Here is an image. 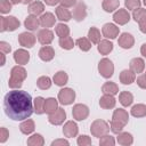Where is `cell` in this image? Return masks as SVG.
<instances>
[{"label":"cell","instance_id":"obj_1","mask_svg":"<svg viewBox=\"0 0 146 146\" xmlns=\"http://www.w3.org/2000/svg\"><path fill=\"white\" fill-rule=\"evenodd\" d=\"M5 112L14 121H22L30 117L33 113V100L31 95L24 90H11L3 99Z\"/></svg>","mask_w":146,"mask_h":146},{"label":"cell","instance_id":"obj_2","mask_svg":"<svg viewBox=\"0 0 146 146\" xmlns=\"http://www.w3.org/2000/svg\"><path fill=\"white\" fill-rule=\"evenodd\" d=\"M26 72L23 67H14L11 70V79L9 80V87L11 88H19L22 86V80L25 79Z\"/></svg>","mask_w":146,"mask_h":146},{"label":"cell","instance_id":"obj_3","mask_svg":"<svg viewBox=\"0 0 146 146\" xmlns=\"http://www.w3.org/2000/svg\"><path fill=\"white\" fill-rule=\"evenodd\" d=\"M113 70H114V67H113V64H112V62L110 59L104 58V59L100 60V63H99V72L102 73V75L104 78H111L112 74H113Z\"/></svg>","mask_w":146,"mask_h":146},{"label":"cell","instance_id":"obj_4","mask_svg":"<svg viewBox=\"0 0 146 146\" xmlns=\"http://www.w3.org/2000/svg\"><path fill=\"white\" fill-rule=\"evenodd\" d=\"M74 97H75L74 91H73L72 89H68V88L60 90L59 94H58V98H59L60 103H62V104H65V105L71 104V103L73 102Z\"/></svg>","mask_w":146,"mask_h":146},{"label":"cell","instance_id":"obj_5","mask_svg":"<svg viewBox=\"0 0 146 146\" xmlns=\"http://www.w3.org/2000/svg\"><path fill=\"white\" fill-rule=\"evenodd\" d=\"M65 111L63 108H57L56 112L49 115V122L52 124H60L65 119Z\"/></svg>","mask_w":146,"mask_h":146},{"label":"cell","instance_id":"obj_6","mask_svg":"<svg viewBox=\"0 0 146 146\" xmlns=\"http://www.w3.org/2000/svg\"><path fill=\"white\" fill-rule=\"evenodd\" d=\"M88 115V108L84 105H75L73 108V116L76 120H83Z\"/></svg>","mask_w":146,"mask_h":146},{"label":"cell","instance_id":"obj_7","mask_svg":"<svg viewBox=\"0 0 146 146\" xmlns=\"http://www.w3.org/2000/svg\"><path fill=\"white\" fill-rule=\"evenodd\" d=\"M52 38H54V34L51 31L49 30H41L38 34V39L39 41L42 43V44H48L52 41Z\"/></svg>","mask_w":146,"mask_h":146},{"label":"cell","instance_id":"obj_8","mask_svg":"<svg viewBox=\"0 0 146 146\" xmlns=\"http://www.w3.org/2000/svg\"><path fill=\"white\" fill-rule=\"evenodd\" d=\"M119 33V29L113 25V24H105L104 27H103V34L106 36V38H115L116 34Z\"/></svg>","mask_w":146,"mask_h":146},{"label":"cell","instance_id":"obj_9","mask_svg":"<svg viewBox=\"0 0 146 146\" xmlns=\"http://www.w3.org/2000/svg\"><path fill=\"white\" fill-rule=\"evenodd\" d=\"M18 40H19L21 44L24 46V47H32L33 43H34V41H35L34 35H32L31 33H22L19 35Z\"/></svg>","mask_w":146,"mask_h":146},{"label":"cell","instance_id":"obj_10","mask_svg":"<svg viewBox=\"0 0 146 146\" xmlns=\"http://www.w3.org/2000/svg\"><path fill=\"white\" fill-rule=\"evenodd\" d=\"M113 19L119 24H125L129 21V14L124 9H120L113 16Z\"/></svg>","mask_w":146,"mask_h":146},{"label":"cell","instance_id":"obj_11","mask_svg":"<svg viewBox=\"0 0 146 146\" xmlns=\"http://www.w3.org/2000/svg\"><path fill=\"white\" fill-rule=\"evenodd\" d=\"M119 44L122 48H131L132 44H133V39H132V36L130 34L123 33L119 39Z\"/></svg>","mask_w":146,"mask_h":146},{"label":"cell","instance_id":"obj_12","mask_svg":"<svg viewBox=\"0 0 146 146\" xmlns=\"http://www.w3.org/2000/svg\"><path fill=\"white\" fill-rule=\"evenodd\" d=\"M54 55H55V52H54V50H52L51 47H43V48H41L40 51H39L40 58H41L42 60H46V62L52 59Z\"/></svg>","mask_w":146,"mask_h":146},{"label":"cell","instance_id":"obj_13","mask_svg":"<svg viewBox=\"0 0 146 146\" xmlns=\"http://www.w3.org/2000/svg\"><path fill=\"white\" fill-rule=\"evenodd\" d=\"M73 16L75 17L76 21H81V19L84 18V16H86V6L82 2L78 3V6L75 7V10L73 13Z\"/></svg>","mask_w":146,"mask_h":146},{"label":"cell","instance_id":"obj_14","mask_svg":"<svg viewBox=\"0 0 146 146\" xmlns=\"http://www.w3.org/2000/svg\"><path fill=\"white\" fill-rule=\"evenodd\" d=\"M54 23H55V18H54L52 14H50V13H46L40 17V24L42 26L49 27V26L54 25Z\"/></svg>","mask_w":146,"mask_h":146},{"label":"cell","instance_id":"obj_15","mask_svg":"<svg viewBox=\"0 0 146 146\" xmlns=\"http://www.w3.org/2000/svg\"><path fill=\"white\" fill-rule=\"evenodd\" d=\"M14 58L18 64H25L27 63L30 56H29V52H26L25 50H17L14 55Z\"/></svg>","mask_w":146,"mask_h":146},{"label":"cell","instance_id":"obj_16","mask_svg":"<svg viewBox=\"0 0 146 146\" xmlns=\"http://www.w3.org/2000/svg\"><path fill=\"white\" fill-rule=\"evenodd\" d=\"M113 121H117L122 124H125L128 121V114L123 110H116L113 115Z\"/></svg>","mask_w":146,"mask_h":146},{"label":"cell","instance_id":"obj_17","mask_svg":"<svg viewBox=\"0 0 146 146\" xmlns=\"http://www.w3.org/2000/svg\"><path fill=\"white\" fill-rule=\"evenodd\" d=\"M130 68L136 72V73H140L144 68V60L141 58H135L130 62Z\"/></svg>","mask_w":146,"mask_h":146},{"label":"cell","instance_id":"obj_18","mask_svg":"<svg viewBox=\"0 0 146 146\" xmlns=\"http://www.w3.org/2000/svg\"><path fill=\"white\" fill-rule=\"evenodd\" d=\"M120 79H121V82H122V83H124V84H130V83H132L133 80H135V74H133L131 71L125 70V71H123V72L121 73Z\"/></svg>","mask_w":146,"mask_h":146},{"label":"cell","instance_id":"obj_19","mask_svg":"<svg viewBox=\"0 0 146 146\" xmlns=\"http://www.w3.org/2000/svg\"><path fill=\"white\" fill-rule=\"evenodd\" d=\"M57 111V102L54 98H48L44 102V112L51 114Z\"/></svg>","mask_w":146,"mask_h":146},{"label":"cell","instance_id":"obj_20","mask_svg":"<svg viewBox=\"0 0 146 146\" xmlns=\"http://www.w3.org/2000/svg\"><path fill=\"white\" fill-rule=\"evenodd\" d=\"M64 133L67 136V137H73L76 135L78 132V128H76V124L74 122H67L66 125L64 127Z\"/></svg>","mask_w":146,"mask_h":146},{"label":"cell","instance_id":"obj_21","mask_svg":"<svg viewBox=\"0 0 146 146\" xmlns=\"http://www.w3.org/2000/svg\"><path fill=\"white\" fill-rule=\"evenodd\" d=\"M56 14H57L58 19H60V21H68V19L71 18L70 11H68L67 9H65L63 6H60V7H58V8L56 9Z\"/></svg>","mask_w":146,"mask_h":146},{"label":"cell","instance_id":"obj_22","mask_svg":"<svg viewBox=\"0 0 146 146\" xmlns=\"http://www.w3.org/2000/svg\"><path fill=\"white\" fill-rule=\"evenodd\" d=\"M100 106L104 107V108H110V107H113L115 105V99L112 97V96H104L102 99H100Z\"/></svg>","mask_w":146,"mask_h":146},{"label":"cell","instance_id":"obj_23","mask_svg":"<svg viewBox=\"0 0 146 146\" xmlns=\"http://www.w3.org/2000/svg\"><path fill=\"white\" fill-rule=\"evenodd\" d=\"M39 23H40V22H38L36 17H34V16H29V17L25 19V26H26V29H29V30H31V31L36 30Z\"/></svg>","mask_w":146,"mask_h":146},{"label":"cell","instance_id":"obj_24","mask_svg":"<svg viewBox=\"0 0 146 146\" xmlns=\"http://www.w3.org/2000/svg\"><path fill=\"white\" fill-rule=\"evenodd\" d=\"M29 11H30L31 14L39 15L40 13L43 11V5H42L41 2H39V1H35V2H33V3L30 5V7H29Z\"/></svg>","mask_w":146,"mask_h":146},{"label":"cell","instance_id":"obj_25","mask_svg":"<svg viewBox=\"0 0 146 146\" xmlns=\"http://www.w3.org/2000/svg\"><path fill=\"white\" fill-rule=\"evenodd\" d=\"M112 48H113V44H112L111 42H108L107 40L100 41V43H99V46H98V50H99L102 54H104V55L108 54V52L112 50Z\"/></svg>","mask_w":146,"mask_h":146},{"label":"cell","instance_id":"obj_26","mask_svg":"<svg viewBox=\"0 0 146 146\" xmlns=\"http://www.w3.org/2000/svg\"><path fill=\"white\" fill-rule=\"evenodd\" d=\"M119 90H117V87L116 84L112 83V82H107L103 86V92L106 94V95H114L116 94Z\"/></svg>","mask_w":146,"mask_h":146},{"label":"cell","instance_id":"obj_27","mask_svg":"<svg viewBox=\"0 0 146 146\" xmlns=\"http://www.w3.org/2000/svg\"><path fill=\"white\" fill-rule=\"evenodd\" d=\"M120 102L123 106H129L132 103V95L128 91H123L120 94Z\"/></svg>","mask_w":146,"mask_h":146},{"label":"cell","instance_id":"obj_28","mask_svg":"<svg viewBox=\"0 0 146 146\" xmlns=\"http://www.w3.org/2000/svg\"><path fill=\"white\" fill-rule=\"evenodd\" d=\"M5 22L7 23L5 30H9V31H14L16 27L19 26V22L15 18V17H8V18H5Z\"/></svg>","mask_w":146,"mask_h":146},{"label":"cell","instance_id":"obj_29","mask_svg":"<svg viewBox=\"0 0 146 146\" xmlns=\"http://www.w3.org/2000/svg\"><path fill=\"white\" fill-rule=\"evenodd\" d=\"M54 81L57 86H64L67 82V75L65 72H58L55 76H54Z\"/></svg>","mask_w":146,"mask_h":146},{"label":"cell","instance_id":"obj_30","mask_svg":"<svg viewBox=\"0 0 146 146\" xmlns=\"http://www.w3.org/2000/svg\"><path fill=\"white\" fill-rule=\"evenodd\" d=\"M44 99L42 97H36L34 100V107H35V112L38 114H41L44 112Z\"/></svg>","mask_w":146,"mask_h":146},{"label":"cell","instance_id":"obj_31","mask_svg":"<svg viewBox=\"0 0 146 146\" xmlns=\"http://www.w3.org/2000/svg\"><path fill=\"white\" fill-rule=\"evenodd\" d=\"M133 18L136 22H138L139 24L143 23L145 19H146V10L145 9H137L133 11Z\"/></svg>","mask_w":146,"mask_h":146},{"label":"cell","instance_id":"obj_32","mask_svg":"<svg viewBox=\"0 0 146 146\" xmlns=\"http://www.w3.org/2000/svg\"><path fill=\"white\" fill-rule=\"evenodd\" d=\"M19 128H21V131L23 133H30V132H32L34 130V124H33V122L31 120H27L24 123H22Z\"/></svg>","mask_w":146,"mask_h":146},{"label":"cell","instance_id":"obj_33","mask_svg":"<svg viewBox=\"0 0 146 146\" xmlns=\"http://www.w3.org/2000/svg\"><path fill=\"white\" fill-rule=\"evenodd\" d=\"M117 6H119L117 0H104V3H103V7L106 11H113Z\"/></svg>","mask_w":146,"mask_h":146},{"label":"cell","instance_id":"obj_34","mask_svg":"<svg viewBox=\"0 0 146 146\" xmlns=\"http://www.w3.org/2000/svg\"><path fill=\"white\" fill-rule=\"evenodd\" d=\"M131 114L133 116H143L146 114V106L144 105H136L131 110Z\"/></svg>","mask_w":146,"mask_h":146},{"label":"cell","instance_id":"obj_35","mask_svg":"<svg viewBox=\"0 0 146 146\" xmlns=\"http://www.w3.org/2000/svg\"><path fill=\"white\" fill-rule=\"evenodd\" d=\"M36 84L40 89H48L51 86V82H50V79L48 76H41V78H39Z\"/></svg>","mask_w":146,"mask_h":146},{"label":"cell","instance_id":"obj_36","mask_svg":"<svg viewBox=\"0 0 146 146\" xmlns=\"http://www.w3.org/2000/svg\"><path fill=\"white\" fill-rule=\"evenodd\" d=\"M88 36H89V39H90L94 43H97V42L100 40V33H99V31H98L97 29H95V27H91V29L89 30Z\"/></svg>","mask_w":146,"mask_h":146},{"label":"cell","instance_id":"obj_37","mask_svg":"<svg viewBox=\"0 0 146 146\" xmlns=\"http://www.w3.org/2000/svg\"><path fill=\"white\" fill-rule=\"evenodd\" d=\"M59 44H60L62 48H65V49H71V48H73V41H72V39L68 38V36L60 38Z\"/></svg>","mask_w":146,"mask_h":146},{"label":"cell","instance_id":"obj_38","mask_svg":"<svg viewBox=\"0 0 146 146\" xmlns=\"http://www.w3.org/2000/svg\"><path fill=\"white\" fill-rule=\"evenodd\" d=\"M56 33L60 36V38H64V36H67L68 34V27L64 24H58L57 27H56Z\"/></svg>","mask_w":146,"mask_h":146},{"label":"cell","instance_id":"obj_39","mask_svg":"<svg viewBox=\"0 0 146 146\" xmlns=\"http://www.w3.org/2000/svg\"><path fill=\"white\" fill-rule=\"evenodd\" d=\"M117 140H119L120 144H123V145H128V144L132 143V138H131L130 133H121L117 137Z\"/></svg>","mask_w":146,"mask_h":146},{"label":"cell","instance_id":"obj_40","mask_svg":"<svg viewBox=\"0 0 146 146\" xmlns=\"http://www.w3.org/2000/svg\"><path fill=\"white\" fill-rule=\"evenodd\" d=\"M76 43H78V46L80 47V49H82V50H89V49H90V47H91L90 42H89L86 38L78 39V40H76Z\"/></svg>","mask_w":146,"mask_h":146},{"label":"cell","instance_id":"obj_41","mask_svg":"<svg viewBox=\"0 0 146 146\" xmlns=\"http://www.w3.org/2000/svg\"><path fill=\"white\" fill-rule=\"evenodd\" d=\"M125 6L128 7V9H135L140 6V1L139 0H125Z\"/></svg>","mask_w":146,"mask_h":146},{"label":"cell","instance_id":"obj_42","mask_svg":"<svg viewBox=\"0 0 146 146\" xmlns=\"http://www.w3.org/2000/svg\"><path fill=\"white\" fill-rule=\"evenodd\" d=\"M27 143H29L30 145H32V144H34V143H36V144H39V145H42V144H43V140H42V138H41L40 135H34V136L31 137V139H30Z\"/></svg>","mask_w":146,"mask_h":146},{"label":"cell","instance_id":"obj_43","mask_svg":"<svg viewBox=\"0 0 146 146\" xmlns=\"http://www.w3.org/2000/svg\"><path fill=\"white\" fill-rule=\"evenodd\" d=\"M111 124H112V130H113L114 132L121 131L122 128H123V125H124V124H122V123H120V122H117V121H112Z\"/></svg>","mask_w":146,"mask_h":146},{"label":"cell","instance_id":"obj_44","mask_svg":"<svg viewBox=\"0 0 146 146\" xmlns=\"http://www.w3.org/2000/svg\"><path fill=\"white\" fill-rule=\"evenodd\" d=\"M11 9V6L6 0H1V13H7Z\"/></svg>","mask_w":146,"mask_h":146},{"label":"cell","instance_id":"obj_45","mask_svg":"<svg viewBox=\"0 0 146 146\" xmlns=\"http://www.w3.org/2000/svg\"><path fill=\"white\" fill-rule=\"evenodd\" d=\"M137 83L139 84V87H141V88L146 89V74H144V75L139 76V78L137 79Z\"/></svg>","mask_w":146,"mask_h":146},{"label":"cell","instance_id":"obj_46","mask_svg":"<svg viewBox=\"0 0 146 146\" xmlns=\"http://www.w3.org/2000/svg\"><path fill=\"white\" fill-rule=\"evenodd\" d=\"M78 144H79V145H84V144H91V141L88 139L87 136H81V137L78 139Z\"/></svg>","mask_w":146,"mask_h":146},{"label":"cell","instance_id":"obj_47","mask_svg":"<svg viewBox=\"0 0 146 146\" xmlns=\"http://www.w3.org/2000/svg\"><path fill=\"white\" fill-rule=\"evenodd\" d=\"M0 48H1L2 52H9V51H10V47H9V44L6 43V42H3V41L0 43Z\"/></svg>","mask_w":146,"mask_h":146},{"label":"cell","instance_id":"obj_48","mask_svg":"<svg viewBox=\"0 0 146 146\" xmlns=\"http://www.w3.org/2000/svg\"><path fill=\"white\" fill-rule=\"evenodd\" d=\"M105 138L106 140H100V144H111V145L114 144V139L111 136H105Z\"/></svg>","mask_w":146,"mask_h":146},{"label":"cell","instance_id":"obj_49","mask_svg":"<svg viewBox=\"0 0 146 146\" xmlns=\"http://www.w3.org/2000/svg\"><path fill=\"white\" fill-rule=\"evenodd\" d=\"M62 1V3H63V6L65 5V6H72L74 2H75V0H60Z\"/></svg>","mask_w":146,"mask_h":146},{"label":"cell","instance_id":"obj_50","mask_svg":"<svg viewBox=\"0 0 146 146\" xmlns=\"http://www.w3.org/2000/svg\"><path fill=\"white\" fill-rule=\"evenodd\" d=\"M140 31L144 32V33H146V19L143 23H140Z\"/></svg>","mask_w":146,"mask_h":146},{"label":"cell","instance_id":"obj_51","mask_svg":"<svg viewBox=\"0 0 146 146\" xmlns=\"http://www.w3.org/2000/svg\"><path fill=\"white\" fill-rule=\"evenodd\" d=\"M46 1V3H48V5H56L58 1H60V0H44Z\"/></svg>","mask_w":146,"mask_h":146},{"label":"cell","instance_id":"obj_52","mask_svg":"<svg viewBox=\"0 0 146 146\" xmlns=\"http://www.w3.org/2000/svg\"><path fill=\"white\" fill-rule=\"evenodd\" d=\"M1 132H2V137H1L0 140H1V141H5L6 138H7V137H6V130H5V129H1Z\"/></svg>","mask_w":146,"mask_h":146},{"label":"cell","instance_id":"obj_53","mask_svg":"<svg viewBox=\"0 0 146 146\" xmlns=\"http://www.w3.org/2000/svg\"><path fill=\"white\" fill-rule=\"evenodd\" d=\"M57 144H65V145H68V143L66 140H58V141H54L52 145H57Z\"/></svg>","mask_w":146,"mask_h":146},{"label":"cell","instance_id":"obj_54","mask_svg":"<svg viewBox=\"0 0 146 146\" xmlns=\"http://www.w3.org/2000/svg\"><path fill=\"white\" fill-rule=\"evenodd\" d=\"M141 54H143L144 56H146V43L141 47Z\"/></svg>","mask_w":146,"mask_h":146},{"label":"cell","instance_id":"obj_55","mask_svg":"<svg viewBox=\"0 0 146 146\" xmlns=\"http://www.w3.org/2000/svg\"><path fill=\"white\" fill-rule=\"evenodd\" d=\"M10 1H11L13 3H18V2L21 1V0H10Z\"/></svg>","mask_w":146,"mask_h":146},{"label":"cell","instance_id":"obj_56","mask_svg":"<svg viewBox=\"0 0 146 146\" xmlns=\"http://www.w3.org/2000/svg\"><path fill=\"white\" fill-rule=\"evenodd\" d=\"M22 1H23V2H24V3H27V2H30V1H31V0H22Z\"/></svg>","mask_w":146,"mask_h":146},{"label":"cell","instance_id":"obj_57","mask_svg":"<svg viewBox=\"0 0 146 146\" xmlns=\"http://www.w3.org/2000/svg\"><path fill=\"white\" fill-rule=\"evenodd\" d=\"M144 3H145V5H146V0H144Z\"/></svg>","mask_w":146,"mask_h":146}]
</instances>
